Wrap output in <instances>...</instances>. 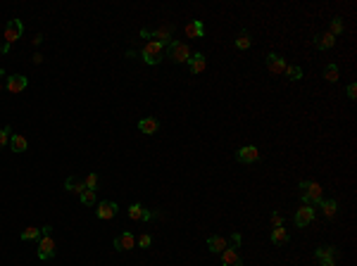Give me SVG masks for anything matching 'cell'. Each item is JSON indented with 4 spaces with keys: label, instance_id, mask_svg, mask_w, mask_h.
Returning <instances> with one entry per match:
<instances>
[{
    "label": "cell",
    "instance_id": "obj_22",
    "mask_svg": "<svg viewBox=\"0 0 357 266\" xmlns=\"http://www.w3.org/2000/svg\"><path fill=\"white\" fill-rule=\"evenodd\" d=\"M172 34H174V29H172L169 24H164L162 29L153 31V38H155V41H160V43H169V41H172Z\"/></svg>",
    "mask_w": 357,
    "mask_h": 266
},
{
    "label": "cell",
    "instance_id": "obj_24",
    "mask_svg": "<svg viewBox=\"0 0 357 266\" xmlns=\"http://www.w3.org/2000/svg\"><path fill=\"white\" fill-rule=\"evenodd\" d=\"M250 45H252V36L243 29V31H238V36H236V48L238 50H248Z\"/></svg>",
    "mask_w": 357,
    "mask_h": 266
},
{
    "label": "cell",
    "instance_id": "obj_16",
    "mask_svg": "<svg viewBox=\"0 0 357 266\" xmlns=\"http://www.w3.org/2000/svg\"><path fill=\"white\" fill-rule=\"evenodd\" d=\"M205 55L202 53H193L191 55V60H188V67H191V74H200V71H205Z\"/></svg>",
    "mask_w": 357,
    "mask_h": 266
},
{
    "label": "cell",
    "instance_id": "obj_30",
    "mask_svg": "<svg viewBox=\"0 0 357 266\" xmlns=\"http://www.w3.org/2000/svg\"><path fill=\"white\" fill-rule=\"evenodd\" d=\"M331 36H338V34H343V19L340 17H334L331 19V31H329Z\"/></svg>",
    "mask_w": 357,
    "mask_h": 266
},
{
    "label": "cell",
    "instance_id": "obj_3",
    "mask_svg": "<svg viewBox=\"0 0 357 266\" xmlns=\"http://www.w3.org/2000/svg\"><path fill=\"white\" fill-rule=\"evenodd\" d=\"M167 53V43H160V41H150L145 48H143V62L145 64H160L162 57Z\"/></svg>",
    "mask_w": 357,
    "mask_h": 266
},
{
    "label": "cell",
    "instance_id": "obj_5",
    "mask_svg": "<svg viewBox=\"0 0 357 266\" xmlns=\"http://www.w3.org/2000/svg\"><path fill=\"white\" fill-rule=\"evenodd\" d=\"M167 55H169L174 62H188V60H191V48H188L183 41H169V43H167Z\"/></svg>",
    "mask_w": 357,
    "mask_h": 266
},
{
    "label": "cell",
    "instance_id": "obj_8",
    "mask_svg": "<svg viewBox=\"0 0 357 266\" xmlns=\"http://www.w3.org/2000/svg\"><path fill=\"white\" fill-rule=\"evenodd\" d=\"M236 160L241 162V164H255V162L260 160V150L255 145H245V147H241L236 152Z\"/></svg>",
    "mask_w": 357,
    "mask_h": 266
},
{
    "label": "cell",
    "instance_id": "obj_38",
    "mask_svg": "<svg viewBox=\"0 0 357 266\" xmlns=\"http://www.w3.org/2000/svg\"><path fill=\"white\" fill-rule=\"evenodd\" d=\"M0 93H2V83H0Z\"/></svg>",
    "mask_w": 357,
    "mask_h": 266
},
{
    "label": "cell",
    "instance_id": "obj_21",
    "mask_svg": "<svg viewBox=\"0 0 357 266\" xmlns=\"http://www.w3.org/2000/svg\"><path fill=\"white\" fill-rule=\"evenodd\" d=\"M319 207H321V212H324L326 219H334L336 212H338V202H336V200H321Z\"/></svg>",
    "mask_w": 357,
    "mask_h": 266
},
{
    "label": "cell",
    "instance_id": "obj_13",
    "mask_svg": "<svg viewBox=\"0 0 357 266\" xmlns=\"http://www.w3.org/2000/svg\"><path fill=\"white\" fill-rule=\"evenodd\" d=\"M26 86H29V79L22 76V74H12V76L7 79V90H10V93H22Z\"/></svg>",
    "mask_w": 357,
    "mask_h": 266
},
{
    "label": "cell",
    "instance_id": "obj_17",
    "mask_svg": "<svg viewBox=\"0 0 357 266\" xmlns=\"http://www.w3.org/2000/svg\"><path fill=\"white\" fill-rule=\"evenodd\" d=\"M138 128H141V133H148V136H153V133H157V128H160V122L157 119H153V117H145L138 122Z\"/></svg>",
    "mask_w": 357,
    "mask_h": 266
},
{
    "label": "cell",
    "instance_id": "obj_31",
    "mask_svg": "<svg viewBox=\"0 0 357 266\" xmlns=\"http://www.w3.org/2000/svg\"><path fill=\"white\" fill-rule=\"evenodd\" d=\"M81 202H84V205H95V190H89V188H86V190L81 193Z\"/></svg>",
    "mask_w": 357,
    "mask_h": 266
},
{
    "label": "cell",
    "instance_id": "obj_32",
    "mask_svg": "<svg viewBox=\"0 0 357 266\" xmlns=\"http://www.w3.org/2000/svg\"><path fill=\"white\" fill-rule=\"evenodd\" d=\"M84 183H86V188H89V190H95V188H98V176H95V174H89Z\"/></svg>",
    "mask_w": 357,
    "mask_h": 266
},
{
    "label": "cell",
    "instance_id": "obj_33",
    "mask_svg": "<svg viewBox=\"0 0 357 266\" xmlns=\"http://www.w3.org/2000/svg\"><path fill=\"white\" fill-rule=\"evenodd\" d=\"M150 245H153V238H150V235H148V233H143L141 238H138V247L148 249V247H150Z\"/></svg>",
    "mask_w": 357,
    "mask_h": 266
},
{
    "label": "cell",
    "instance_id": "obj_28",
    "mask_svg": "<svg viewBox=\"0 0 357 266\" xmlns=\"http://www.w3.org/2000/svg\"><path fill=\"white\" fill-rule=\"evenodd\" d=\"M286 76H288L290 81H300V79H303V69H300L298 64H290V67H286Z\"/></svg>",
    "mask_w": 357,
    "mask_h": 266
},
{
    "label": "cell",
    "instance_id": "obj_26",
    "mask_svg": "<svg viewBox=\"0 0 357 266\" xmlns=\"http://www.w3.org/2000/svg\"><path fill=\"white\" fill-rule=\"evenodd\" d=\"M324 76H326V81H329V83H336V81H338V76H340L338 64H336V62L326 64V69H324Z\"/></svg>",
    "mask_w": 357,
    "mask_h": 266
},
{
    "label": "cell",
    "instance_id": "obj_6",
    "mask_svg": "<svg viewBox=\"0 0 357 266\" xmlns=\"http://www.w3.org/2000/svg\"><path fill=\"white\" fill-rule=\"evenodd\" d=\"M336 254H338V249L334 247V245L319 247L317 252H314V257H317L319 266H336V262H334V257H336Z\"/></svg>",
    "mask_w": 357,
    "mask_h": 266
},
{
    "label": "cell",
    "instance_id": "obj_4",
    "mask_svg": "<svg viewBox=\"0 0 357 266\" xmlns=\"http://www.w3.org/2000/svg\"><path fill=\"white\" fill-rule=\"evenodd\" d=\"M24 34V24L19 19H10L7 26H5V45H2V53H10L12 43H17L19 38Z\"/></svg>",
    "mask_w": 357,
    "mask_h": 266
},
{
    "label": "cell",
    "instance_id": "obj_35",
    "mask_svg": "<svg viewBox=\"0 0 357 266\" xmlns=\"http://www.w3.org/2000/svg\"><path fill=\"white\" fill-rule=\"evenodd\" d=\"M271 224H274V228L284 224V219H281V214H279V212H274V214H271Z\"/></svg>",
    "mask_w": 357,
    "mask_h": 266
},
{
    "label": "cell",
    "instance_id": "obj_7",
    "mask_svg": "<svg viewBox=\"0 0 357 266\" xmlns=\"http://www.w3.org/2000/svg\"><path fill=\"white\" fill-rule=\"evenodd\" d=\"M117 212H119L117 202H110V200H103V202H98V209H95V216H98V219H103V221H107V219H114V216H117Z\"/></svg>",
    "mask_w": 357,
    "mask_h": 266
},
{
    "label": "cell",
    "instance_id": "obj_19",
    "mask_svg": "<svg viewBox=\"0 0 357 266\" xmlns=\"http://www.w3.org/2000/svg\"><path fill=\"white\" fill-rule=\"evenodd\" d=\"M65 188H67L69 193H76V195H81V193L86 190V183H84L81 178L69 176V178H67V183H65Z\"/></svg>",
    "mask_w": 357,
    "mask_h": 266
},
{
    "label": "cell",
    "instance_id": "obj_14",
    "mask_svg": "<svg viewBox=\"0 0 357 266\" xmlns=\"http://www.w3.org/2000/svg\"><path fill=\"white\" fill-rule=\"evenodd\" d=\"M207 247H210V252H214V254H222L224 249L229 247V240H226L224 235H210V238H207Z\"/></svg>",
    "mask_w": 357,
    "mask_h": 266
},
{
    "label": "cell",
    "instance_id": "obj_9",
    "mask_svg": "<svg viewBox=\"0 0 357 266\" xmlns=\"http://www.w3.org/2000/svg\"><path fill=\"white\" fill-rule=\"evenodd\" d=\"M312 221H314V207L303 205V207L295 212V226H298V228H305V226L312 224Z\"/></svg>",
    "mask_w": 357,
    "mask_h": 266
},
{
    "label": "cell",
    "instance_id": "obj_11",
    "mask_svg": "<svg viewBox=\"0 0 357 266\" xmlns=\"http://www.w3.org/2000/svg\"><path fill=\"white\" fill-rule=\"evenodd\" d=\"M222 264L224 266H243V259H241L236 245H229V247L222 252Z\"/></svg>",
    "mask_w": 357,
    "mask_h": 266
},
{
    "label": "cell",
    "instance_id": "obj_12",
    "mask_svg": "<svg viewBox=\"0 0 357 266\" xmlns=\"http://www.w3.org/2000/svg\"><path fill=\"white\" fill-rule=\"evenodd\" d=\"M286 67H288V64H286V60L281 55H276V53L267 55V69L271 71V74H284Z\"/></svg>",
    "mask_w": 357,
    "mask_h": 266
},
{
    "label": "cell",
    "instance_id": "obj_20",
    "mask_svg": "<svg viewBox=\"0 0 357 266\" xmlns=\"http://www.w3.org/2000/svg\"><path fill=\"white\" fill-rule=\"evenodd\" d=\"M10 147H12V152H26L29 143H26V138H24L22 133H12V138H10Z\"/></svg>",
    "mask_w": 357,
    "mask_h": 266
},
{
    "label": "cell",
    "instance_id": "obj_34",
    "mask_svg": "<svg viewBox=\"0 0 357 266\" xmlns=\"http://www.w3.org/2000/svg\"><path fill=\"white\" fill-rule=\"evenodd\" d=\"M348 98H350V100H355V98H357V83H355V81H353V83H348Z\"/></svg>",
    "mask_w": 357,
    "mask_h": 266
},
{
    "label": "cell",
    "instance_id": "obj_15",
    "mask_svg": "<svg viewBox=\"0 0 357 266\" xmlns=\"http://www.w3.org/2000/svg\"><path fill=\"white\" fill-rule=\"evenodd\" d=\"M129 219H134V221H150L153 214L148 212L143 205H131L129 207Z\"/></svg>",
    "mask_w": 357,
    "mask_h": 266
},
{
    "label": "cell",
    "instance_id": "obj_37",
    "mask_svg": "<svg viewBox=\"0 0 357 266\" xmlns=\"http://www.w3.org/2000/svg\"><path fill=\"white\" fill-rule=\"evenodd\" d=\"M43 62V55H34V64H41Z\"/></svg>",
    "mask_w": 357,
    "mask_h": 266
},
{
    "label": "cell",
    "instance_id": "obj_29",
    "mask_svg": "<svg viewBox=\"0 0 357 266\" xmlns=\"http://www.w3.org/2000/svg\"><path fill=\"white\" fill-rule=\"evenodd\" d=\"M10 138H12V126H5V128H0V150L10 143Z\"/></svg>",
    "mask_w": 357,
    "mask_h": 266
},
{
    "label": "cell",
    "instance_id": "obj_25",
    "mask_svg": "<svg viewBox=\"0 0 357 266\" xmlns=\"http://www.w3.org/2000/svg\"><path fill=\"white\" fill-rule=\"evenodd\" d=\"M271 243H274V245H286V243H288V231H286L284 226H276V228L271 231Z\"/></svg>",
    "mask_w": 357,
    "mask_h": 266
},
{
    "label": "cell",
    "instance_id": "obj_2",
    "mask_svg": "<svg viewBox=\"0 0 357 266\" xmlns=\"http://www.w3.org/2000/svg\"><path fill=\"white\" fill-rule=\"evenodd\" d=\"M300 190H303V205H319L321 200H324V190H321L319 183H314V181H300Z\"/></svg>",
    "mask_w": 357,
    "mask_h": 266
},
{
    "label": "cell",
    "instance_id": "obj_23",
    "mask_svg": "<svg viewBox=\"0 0 357 266\" xmlns=\"http://www.w3.org/2000/svg\"><path fill=\"white\" fill-rule=\"evenodd\" d=\"M202 34H205V26H202V21H198V19L186 26V36H188V38H202Z\"/></svg>",
    "mask_w": 357,
    "mask_h": 266
},
{
    "label": "cell",
    "instance_id": "obj_18",
    "mask_svg": "<svg viewBox=\"0 0 357 266\" xmlns=\"http://www.w3.org/2000/svg\"><path fill=\"white\" fill-rule=\"evenodd\" d=\"M334 43H336V36H331V34L314 36V45H317L319 50H329V48H334Z\"/></svg>",
    "mask_w": 357,
    "mask_h": 266
},
{
    "label": "cell",
    "instance_id": "obj_36",
    "mask_svg": "<svg viewBox=\"0 0 357 266\" xmlns=\"http://www.w3.org/2000/svg\"><path fill=\"white\" fill-rule=\"evenodd\" d=\"M31 43H34V45H41V43H43V36H41V34H36L34 38H31Z\"/></svg>",
    "mask_w": 357,
    "mask_h": 266
},
{
    "label": "cell",
    "instance_id": "obj_1",
    "mask_svg": "<svg viewBox=\"0 0 357 266\" xmlns=\"http://www.w3.org/2000/svg\"><path fill=\"white\" fill-rule=\"evenodd\" d=\"M55 245L53 240V226H43L41 228V238H38V259H50L55 254Z\"/></svg>",
    "mask_w": 357,
    "mask_h": 266
},
{
    "label": "cell",
    "instance_id": "obj_10",
    "mask_svg": "<svg viewBox=\"0 0 357 266\" xmlns=\"http://www.w3.org/2000/svg\"><path fill=\"white\" fill-rule=\"evenodd\" d=\"M134 245H136L134 233L122 231V233H117V235H114V249H117V252H126V249H131Z\"/></svg>",
    "mask_w": 357,
    "mask_h": 266
},
{
    "label": "cell",
    "instance_id": "obj_27",
    "mask_svg": "<svg viewBox=\"0 0 357 266\" xmlns=\"http://www.w3.org/2000/svg\"><path fill=\"white\" fill-rule=\"evenodd\" d=\"M22 240H38L41 238V228H36V226H29V228H24L22 235H19Z\"/></svg>",
    "mask_w": 357,
    "mask_h": 266
}]
</instances>
